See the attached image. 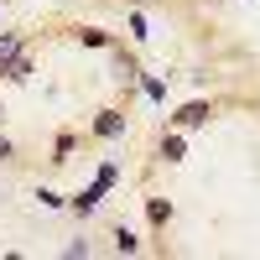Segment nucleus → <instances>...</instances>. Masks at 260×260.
Here are the masks:
<instances>
[{"instance_id": "obj_2", "label": "nucleus", "mask_w": 260, "mask_h": 260, "mask_svg": "<svg viewBox=\"0 0 260 260\" xmlns=\"http://www.w3.org/2000/svg\"><path fill=\"white\" fill-rule=\"evenodd\" d=\"M172 120H177V125H203V120H208V104H182Z\"/></svg>"}, {"instance_id": "obj_4", "label": "nucleus", "mask_w": 260, "mask_h": 260, "mask_svg": "<svg viewBox=\"0 0 260 260\" xmlns=\"http://www.w3.org/2000/svg\"><path fill=\"white\" fill-rule=\"evenodd\" d=\"M115 250H120V255H136V234H130L125 224L115 229Z\"/></svg>"}, {"instance_id": "obj_1", "label": "nucleus", "mask_w": 260, "mask_h": 260, "mask_svg": "<svg viewBox=\"0 0 260 260\" xmlns=\"http://www.w3.org/2000/svg\"><path fill=\"white\" fill-rule=\"evenodd\" d=\"M104 187H110V182H99V177H94V187H83L78 198H73V208H78V213H94V208H99V198H104Z\"/></svg>"}, {"instance_id": "obj_6", "label": "nucleus", "mask_w": 260, "mask_h": 260, "mask_svg": "<svg viewBox=\"0 0 260 260\" xmlns=\"http://www.w3.org/2000/svg\"><path fill=\"white\" fill-rule=\"evenodd\" d=\"M120 130H125L120 115H104V120H99V136H120Z\"/></svg>"}, {"instance_id": "obj_3", "label": "nucleus", "mask_w": 260, "mask_h": 260, "mask_svg": "<svg viewBox=\"0 0 260 260\" xmlns=\"http://www.w3.org/2000/svg\"><path fill=\"white\" fill-rule=\"evenodd\" d=\"M16 52H21V42H16V37H0V68H11Z\"/></svg>"}, {"instance_id": "obj_7", "label": "nucleus", "mask_w": 260, "mask_h": 260, "mask_svg": "<svg viewBox=\"0 0 260 260\" xmlns=\"http://www.w3.org/2000/svg\"><path fill=\"white\" fill-rule=\"evenodd\" d=\"M6 156H11V141H6V136H0V161H6Z\"/></svg>"}, {"instance_id": "obj_5", "label": "nucleus", "mask_w": 260, "mask_h": 260, "mask_svg": "<svg viewBox=\"0 0 260 260\" xmlns=\"http://www.w3.org/2000/svg\"><path fill=\"white\" fill-rule=\"evenodd\" d=\"M146 213H151V224H167V219H172V208H167L161 198H151V208H146Z\"/></svg>"}]
</instances>
